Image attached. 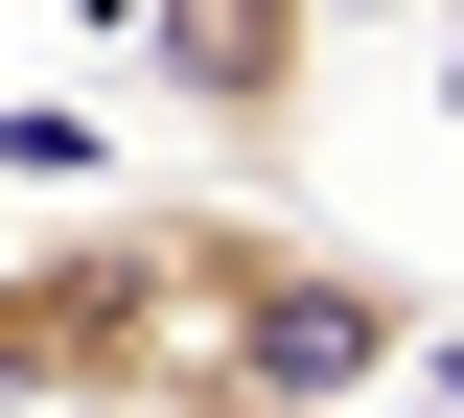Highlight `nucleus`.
I'll return each instance as SVG.
<instances>
[{
  "instance_id": "f03ea898",
  "label": "nucleus",
  "mask_w": 464,
  "mask_h": 418,
  "mask_svg": "<svg viewBox=\"0 0 464 418\" xmlns=\"http://www.w3.org/2000/svg\"><path fill=\"white\" fill-rule=\"evenodd\" d=\"M163 372H186L163 209H47V233H0V418H140Z\"/></svg>"
},
{
  "instance_id": "f257e3e1",
  "label": "nucleus",
  "mask_w": 464,
  "mask_h": 418,
  "mask_svg": "<svg viewBox=\"0 0 464 418\" xmlns=\"http://www.w3.org/2000/svg\"><path fill=\"white\" fill-rule=\"evenodd\" d=\"M163 279H186L209 349H256L279 395H325V418L441 349V302H418L372 233H302V209H256V186H186V209H163Z\"/></svg>"
},
{
  "instance_id": "20e7f679",
  "label": "nucleus",
  "mask_w": 464,
  "mask_h": 418,
  "mask_svg": "<svg viewBox=\"0 0 464 418\" xmlns=\"http://www.w3.org/2000/svg\"><path fill=\"white\" fill-rule=\"evenodd\" d=\"M441 140H464V47H441Z\"/></svg>"
},
{
  "instance_id": "7ed1b4c3",
  "label": "nucleus",
  "mask_w": 464,
  "mask_h": 418,
  "mask_svg": "<svg viewBox=\"0 0 464 418\" xmlns=\"http://www.w3.org/2000/svg\"><path fill=\"white\" fill-rule=\"evenodd\" d=\"M140 93L232 186H302L325 163V0H140Z\"/></svg>"
}]
</instances>
